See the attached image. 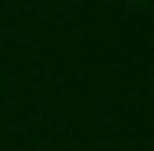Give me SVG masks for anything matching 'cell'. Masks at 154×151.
I'll return each instance as SVG.
<instances>
[{
    "label": "cell",
    "mask_w": 154,
    "mask_h": 151,
    "mask_svg": "<svg viewBox=\"0 0 154 151\" xmlns=\"http://www.w3.org/2000/svg\"><path fill=\"white\" fill-rule=\"evenodd\" d=\"M131 3H134V7H144V3H148V0H131Z\"/></svg>",
    "instance_id": "1"
}]
</instances>
